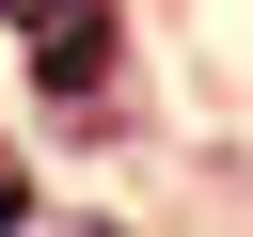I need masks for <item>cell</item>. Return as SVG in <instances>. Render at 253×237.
<instances>
[]
</instances>
